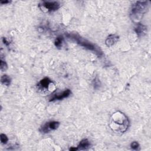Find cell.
I'll list each match as a JSON object with an SVG mask.
<instances>
[{
	"mask_svg": "<svg viewBox=\"0 0 151 151\" xmlns=\"http://www.w3.org/2000/svg\"><path fill=\"white\" fill-rule=\"evenodd\" d=\"M129 125V119L123 113L117 111L111 115L109 126L114 132L116 133H123L127 130Z\"/></svg>",
	"mask_w": 151,
	"mask_h": 151,
	"instance_id": "cell-1",
	"label": "cell"
},
{
	"mask_svg": "<svg viewBox=\"0 0 151 151\" xmlns=\"http://www.w3.org/2000/svg\"><path fill=\"white\" fill-rule=\"evenodd\" d=\"M149 4L147 1H140L134 2L132 5L130 12L131 20L136 23H140L144 14L148 9Z\"/></svg>",
	"mask_w": 151,
	"mask_h": 151,
	"instance_id": "cell-2",
	"label": "cell"
},
{
	"mask_svg": "<svg viewBox=\"0 0 151 151\" xmlns=\"http://www.w3.org/2000/svg\"><path fill=\"white\" fill-rule=\"evenodd\" d=\"M67 36H68V38H70L74 40L75 41H76L77 43H78L81 46L84 47L86 48H87V49H88L90 51H94L99 55H100V54H101V51H100L98 48L96 47V46L94 44H93L92 43L87 41L86 40H84V39L81 38L80 37L77 36L75 34H69Z\"/></svg>",
	"mask_w": 151,
	"mask_h": 151,
	"instance_id": "cell-3",
	"label": "cell"
},
{
	"mask_svg": "<svg viewBox=\"0 0 151 151\" xmlns=\"http://www.w3.org/2000/svg\"><path fill=\"white\" fill-rule=\"evenodd\" d=\"M38 90L41 91L42 93H48V92H52L55 90V84L48 77H45L41 80L37 84Z\"/></svg>",
	"mask_w": 151,
	"mask_h": 151,
	"instance_id": "cell-4",
	"label": "cell"
},
{
	"mask_svg": "<svg viewBox=\"0 0 151 151\" xmlns=\"http://www.w3.org/2000/svg\"><path fill=\"white\" fill-rule=\"evenodd\" d=\"M60 4L56 1H42L39 4V7L44 12L55 11L60 8Z\"/></svg>",
	"mask_w": 151,
	"mask_h": 151,
	"instance_id": "cell-5",
	"label": "cell"
},
{
	"mask_svg": "<svg viewBox=\"0 0 151 151\" xmlns=\"http://www.w3.org/2000/svg\"><path fill=\"white\" fill-rule=\"evenodd\" d=\"M60 126V122L57 121H50L45 123L40 128V131L43 133H47L51 130H56Z\"/></svg>",
	"mask_w": 151,
	"mask_h": 151,
	"instance_id": "cell-6",
	"label": "cell"
},
{
	"mask_svg": "<svg viewBox=\"0 0 151 151\" xmlns=\"http://www.w3.org/2000/svg\"><path fill=\"white\" fill-rule=\"evenodd\" d=\"M71 91L70 89H66L65 90H64V91H63L61 93H58V94H56L54 96H53L51 99L50 100V101H54V100H62L64 98L68 97L70 94H71Z\"/></svg>",
	"mask_w": 151,
	"mask_h": 151,
	"instance_id": "cell-7",
	"label": "cell"
},
{
	"mask_svg": "<svg viewBox=\"0 0 151 151\" xmlns=\"http://www.w3.org/2000/svg\"><path fill=\"white\" fill-rule=\"evenodd\" d=\"M134 31L138 37H143L146 34L147 27L141 23H138L134 28Z\"/></svg>",
	"mask_w": 151,
	"mask_h": 151,
	"instance_id": "cell-8",
	"label": "cell"
},
{
	"mask_svg": "<svg viewBox=\"0 0 151 151\" xmlns=\"http://www.w3.org/2000/svg\"><path fill=\"white\" fill-rule=\"evenodd\" d=\"M119 36L116 34L109 35L105 41V44L107 47H111L115 44L119 40Z\"/></svg>",
	"mask_w": 151,
	"mask_h": 151,
	"instance_id": "cell-9",
	"label": "cell"
},
{
	"mask_svg": "<svg viewBox=\"0 0 151 151\" xmlns=\"http://www.w3.org/2000/svg\"><path fill=\"white\" fill-rule=\"evenodd\" d=\"M90 146V143L89 142V140L87 139H84L83 140H81L78 146V150H86L87 149H88Z\"/></svg>",
	"mask_w": 151,
	"mask_h": 151,
	"instance_id": "cell-10",
	"label": "cell"
},
{
	"mask_svg": "<svg viewBox=\"0 0 151 151\" xmlns=\"http://www.w3.org/2000/svg\"><path fill=\"white\" fill-rule=\"evenodd\" d=\"M1 83L6 86H8L10 85L11 82V78L6 74H4L3 75L1 78Z\"/></svg>",
	"mask_w": 151,
	"mask_h": 151,
	"instance_id": "cell-11",
	"label": "cell"
},
{
	"mask_svg": "<svg viewBox=\"0 0 151 151\" xmlns=\"http://www.w3.org/2000/svg\"><path fill=\"white\" fill-rule=\"evenodd\" d=\"M64 42V38L62 36L57 37L54 41L55 46L57 48H61L63 46V44Z\"/></svg>",
	"mask_w": 151,
	"mask_h": 151,
	"instance_id": "cell-12",
	"label": "cell"
},
{
	"mask_svg": "<svg viewBox=\"0 0 151 151\" xmlns=\"http://www.w3.org/2000/svg\"><path fill=\"white\" fill-rule=\"evenodd\" d=\"M0 138H1V142L2 143H3V144L7 143V142L8 141V138L6 134H5L4 133H1L0 135Z\"/></svg>",
	"mask_w": 151,
	"mask_h": 151,
	"instance_id": "cell-13",
	"label": "cell"
},
{
	"mask_svg": "<svg viewBox=\"0 0 151 151\" xmlns=\"http://www.w3.org/2000/svg\"><path fill=\"white\" fill-rule=\"evenodd\" d=\"M130 147L133 150H137L139 149V144L136 141H133L131 144H130Z\"/></svg>",
	"mask_w": 151,
	"mask_h": 151,
	"instance_id": "cell-14",
	"label": "cell"
},
{
	"mask_svg": "<svg viewBox=\"0 0 151 151\" xmlns=\"http://www.w3.org/2000/svg\"><path fill=\"white\" fill-rule=\"evenodd\" d=\"M0 68H1V70L2 71H5L8 68V66H7V64H6V62L3 61L2 60H0Z\"/></svg>",
	"mask_w": 151,
	"mask_h": 151,
	"instance_id": "cell-15",
	"label": "cell"
},
{
	"mask_svg": "<svg viewBox=\"0 0 151 151\" xmlns=\"http://www.w3.org/2000/svg\"><path fill=\"white\" fill-rule=\"evenodd\" d=\"M93 83H94V87L95 88H97L98 87H99V86L100 85V82L99 81V79L97 77L94 78Z\"/></svg>",
	"mask_w": 151,
	"mask_h": 151,
	"instance_id": "cell-16",
	"label": "cell"
},
{
	"mask_svg": "<svg viewBox=\"0 0 151 151\" xmlns=\"http://www.w3.org/2000/svg\"><path fill=\"white\" fill-rule=\"evenodd\" d=\"M11 1H0V3L1 4H8V3H10Z\"/></svg>",
	"mask_w": 151,
	"mask_h": 151,
	"instance_id": "cell-17",
	"label": "cell"
},
{
	"mask_svg": "<svg viewBox=\"0 0 151 151\" xmlns=\"http://www.w3.org/2000/svg\"><path fill=\"white\" fill-rule=\"evenodd\" d=\"M2 41H3L4 44L5 45H8V44H9L8 41L6 40V39L5 38H2Z\"/></svg>",
	"mask_w": 151,
	"mask_h": 151,
	"instance_id": "cell-18",
	"label": "cell"
},
{
	"mask_svg": "<svg viewBox=\"0 0 151 151\" xmlns=\"http://www.w3.org/2000/svg\"><path fill=\"white\" fill-rule=\"evenodd\" d=\"M78 148L77 147H71L70 149V150H77Z\"/></svg>",
	"mask_w": 151,
	"mask_h": 151,
	"instance_id": "cell-19",
	"label": "cell"
}]
</instances>
